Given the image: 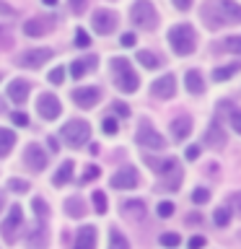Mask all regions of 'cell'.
I'll return each instance as SVG.
<instances>
[{
    "instance_id": "cell-1",
    "label": "cell",
    "mask_w": 241,
    "mask_h": 249,
    "mask_svg": "<svg viewBox=\"0 0 241 249\" xmlns=\"http://www.w3.org/2000/svg\"><path fill=\"white\" fill-rule=\"evenodd\" d=\"M109 68H112V78L117 83V89L124 91V93H135L138 91V73L130 68V62L124 57H114L112 62H109Z\"/></svg>"
},
{
    "instance_id": "cell-2",
    "label": "cell",
    "mask_w": 241,
    "mask_h": 249,
    "mask_svg": "<svg viewBox=\"0 0 241 249\" xmlns=\"http://www.w3.org/2000/svg\"><path fill=\"white\" fill-rule=\"evenodd\" d=\"M194 29L189 26V23H179V26H171L169 29V44L171 50H174L176 54H189L194 50Z\"/></svg>"
},
{
    "instance_id": "cell-3",
    "label": "cell",
    "mask_w": 241,
    "mask_h": 249,
    "mask_svg": "<svg viewBox=\"0 0 241 249\" xmlns=\"http://www.w3.org/2000/svg\"><path fill=\"white\" fill-rule=\"evenodd\" d=\"M130 21L135 23L138 29L151 31V29H155V23H158V13H155V8L151 5V0H135L130 8Z\"/></svg>"
},
{
    "instance_id": "cell-4",
    "label": "cell",
    "mask_w": 241,
    "mask_h": 249,
    "mask_svg": "<svg viewBox=\"0 0 241 249\" xmlns=\"http://www.w3.org/2000/svg\"><path fill=\"white\" fill-rule=\"evenodd\" d=\"M60 135L65 138V143L70 148H81L86 140H88V135H91V124L83 122V120H70L68 124H62Z\"/></svg>"
},
{
    "instance_id": "cell-5",
    "label": "cell",
    "mask_w": 241,
    "mask_h": 249,
    "mask_svg": "<svg viewBox=\"0 0 241 249\" xmlns=\"http://www.w3.org/2000/svg\"><path fill=\"white\" fill-rule=\"evenodd\" d=\"M21 229H23V213H21V205H11L5 223L0 226V233L5 236L8 244H13V241L18 239V231H21Z\"/></svg>"
},
{
    "instance_id": "cell-6",
    "label": "cell",
    "mask_w": 241,
    "mask_h": 249,
    "mask_svg": "<svg viewBox=\"0 0 241 249\" xmlns=\"http://www.w3.org/2000/svg\"><path fill=\"white\" fill-rule=\"evenodd\" d=\"M138 145L151 148V151H161V148L166 145V143H163V138L143 120V122H140V127H138Z\"/></svg>"
},
{
    "instance_id": "cell-7",
    "label": "cell",
    "mask_w": 241,
    "mask_h": 249,
    "mask_svg": "<svg viewBox=\"0 0 241 249\" xmlns=\"http://www.w3.org/2000/svg\"><path fill=\"white\" fill-rule=\"evenodd\" d=\"M93 31L96 34H112V31L117 29V13H112V11H106V8H101V11H96L93 13Z\"/></svg>"
},
{
    "instance_id": "cell-8",
    "label": "cell",
    "mask_w": 241,
    "mask_h": 249,
    "mask_svg": "<svg viewBox=\"0 0 241 249\" xmlns=\"http://www.w3.org/2000/svg\"><path fill=\"white\" fill-rule=\"evenodd\" d=\"M36 109H39V114H42V120H57L60 112H62V107H60V101L54 93H42Z\"/></svg>"
},
{
    "instance_id": "cell-9",
    "label": "cell",
    "mask_w": 241,
    "mask_h": 249,
    "mask_svg": "<svg viewBox=\"0 0 241 249\" xmlns=\"http://www.w3.org/2000/svg\"><path fill=\"white\" fill-rule=\"evenodd\" d=\"M47 60H52V50H29V52H23L21 57H18V65L21 68H31V70H36V68H42Z\"/></svg>"
},
{
    "instance_id": "cell-10",
    "label": "cell",
    "mask_w": 241,
    "mask_h": 249,
    "mask_svg": "<svg viewBox=\"0 0 241 249\" xmlns=\"http://www.w3.org/2000/svg\"><path fill=\"white\" fill-rule=\"evenodd\" d=\"M213 8L223 18V23H241V5L239 3H233V0H218Z\"/></svg>"
},
{
    "instance_id": "cell-11",
    "label": "cell",
    "mask_w": 241,
    "mask_h": 249,
    "mask_svg": "<svg viewBox=\"0 0 241 249\" xmlns=\"http://www.w3.org/2000/svg\"><path fill=\"white\" fill-rule=\"evenodd\" d=\"M23 163H26L31 171H42L47 166V153L42 151V145H36V143L26 145V151H23Z\"/></svg>"
},
{
    "instance_id": "cell-12",
    "label": "cell",
    "mask_w": 241,
    "mask_h": 249,
    "mask_svg": "<svg viewBox=\"0 0 241 249\" xmlns=\"http://www.w3.org/2000/svg\"><path fill=\"white\" fill-rule=\"evenodd\" d=\"M112 187H114V190H132V187H138V171L132 166L120 169L112 177Z\"/></svg>"
},
{
    "instance_id": "cell-13",
    "label": "cell",
    "mask_w": 241,
    "mask_h": 249,
    "mask_svg": "<svg viewBox=\"0 0 241 249\" xmlns=\"http://www.w3.org/2000/svg\"><path fill=\"white\" fill-rule=\"evenodd\" d=\"M99 99H101V91L99 89H75L73 91V101L81 109H91V107H96L99 104Z\"/></svg>"
},
{
    "instance_id": "cell-14",
    "label": "cell",
    "mask_w": 241,
    "mask_h": 249,
    "mask_svg": "<svg viewBox=\"0 0 241 249\" xmlns=\"http://www.w3.org/2000/svg\"><path fill=\"white\" fill-rule=\"evenodd\" d=\"M151 91H153V96H158V99H171L174 96V91H176V81H174V75H161L158 81H153L151 86Z\"/></svg>"
},
{
    "instance_id": "cell-15",
    "label": "cell",
    "mask_w": 241,
    "mask_h": 249,
    "mask_svg": "<svg viewBox=\"0 0 241 249\" xmlns=\"http://www.w3.org/2000/svg\"><path fill=\"white\" fill-rule=\"evenodd\" d=\"M73 249H96V226H81Z\"/></svg>"
},
{
    "instance_id": "cell-16",
    "label": "cell",
    "mask_w": 241,
    "mask_h": 249,
    "mask_svg": "<svg viewBox=\"0 0 241 249\" xmlns=\"http://www.w3.org/2000/svg\"><path fill=\"white\" fill-rule=\"evenodd\" d=\"M52 29V18H31L23 23V34L26 36H44Z\"/></svg>"
},
{
    "instance_id": "cell-17",
    "label": "cell",
    "mask_w": 241,
    "mask_h": 249,
    "mask_svg": "<svg viewBox=\"0 0 241 249\" xmlns=\"http://www.w3.org/2000/svg\"><path fill=\"white\" fill-rule=\"evenodd\" d=\"M122 213H124V218H130V221H143L148 210H145L143 200H124L122 202Z\"/></svg>"
},
{
    "instance_id": "cell-18",
    "label": "cell",
    "mask_w": 241,
    "mask_h": 249,
    "mask_svg": "<svg viewBox=\"0 0 241 249\" xmlns=\"http://www.w3.org/2000/svg\"><path fill=\"white\" fill-rule=\"evenodd\" d=\"M96 62H99V60L93 57V54H91V57H81V60H75L73 65H70V75H73L75 81H78V78H83L86 73L96 70Z\"/></svg>"
},
{
    "instance_id": "cell-19",
    "label": "cell",
    "mask_w": 241,
    "mask_h": 249,
    "mask_svg": "<svg viewBox=\"0 0 241 249\" xmlns=\"http://www.w3.org/2000/svg\"><path fill=\"white\" fill-rule=\"evenodd\" d=\"M8 96H11L16 104H23V101H26V96H29V83L21 81V78H16V81L8 86Z\"/></svg>"
},
{
    "instance_id": "cell-20",
    "label": "cell",
    "mask_w": 241,
    "mask_h": 249,
    "mask_svg": "<svg viewBox=\"0 0 241 249\" xmlns=\"http://www.w3.org/2000/svg\"><path fill=\"white\" fill-rule=\"evenodd\" d=\"M189 132H192V120L189 117H176V120L171 122V135H174L176 140H184Z\"/></svg>"
},
{
    "instance_id": "cell-21",
    "label": "cell",
    "mask_w": 241,
    "mask_h": 249,
    "mask_svg": "<svg viewBox=\"0 0 241 249\" xmlns=\"http://www.w3.org/2000/svg\"><path fill=\"white\" fill-rule=\"evenodd\" d=\"M148 166H151L153 171H158V174H169V171H176L179 169V161L176 159H163V161H158V159H151L148 156Z\"/></svg>"
},
{
    "instance_id": "cell-22",
    "label": "cell",
    "mask_w": 241,
    "mask_h": 249,
    "mask_svg": "<svg viewBox=\"0 0 241 249\" xmlns=\"http://www.w3.org/2000/svg\"><path fill=\"white\" fill-rule=\"evenodd\" d=\"M65 213H68L70 218H83V215H86V202H83L81 197H68Z\"/></svg>"
},
{
    "instance_id": "cell-23",
    "label": "cell",
    "mask_w": 241,
    "mask_h": 249,
    "mask_svg": "<svg viewBox=\"0 0 241 249\" xmlns=\"http://www.w3.org/2000/svg\"><path fill=\"white\" fill-rule=\"evenodd\" d=\"M13 143H16V132H13V130H5V127H0V159L11 153Z\"/></svg>"
},
{
    "instance_id": "cell-24",
    "label": "cell",
    "mask_w": 241,
    "mask_h": 249,
    "mask_svg": "<svg viewBox=\"0 0 241 249\" xmlns=\"http://www.w3.org/2000/svg\"><path fill=\"white\" fill-rule=\"evenodd\" d=\"M187 91L189 93H202L205 91V83H202L200 70H189V73H187Z\"/></svg>"
},
{
    "instance_id": "cell-25",
    "label": "cell",
    "mask_w": 241,
    "mask_h": 249,
    "mask_svg": "<svg viewBox=\"0 0 241 249\" xmlns=\"http://www.w3.org/2000/svg\"><path fill=\"white\" fill-rule=\"evenodd\" d=\"M205 140H207L210 145H218V148H223V145H225V135H223L221 124H218V122H213V124H210V130H207Z\"/></svg>"
},
{
    "instance_id": "cell-26",
    "label": "cell",
    "mask_w": 241,
    "mask_h": 249,
    "mask_svg": "<svg viewBox=\"0 0 241 249\" xmlns=\"http://www.w3.org/2000/svg\"><path fill=\"white\" fill-rule=\"evenodd\" d=\"M73 166H75L73 161H65V163H62V166L57 169V174H54V184L62 187L65 182H70V179H73Z\"/></svg>"
},
{
    "instance_id": "cell-27",
    "label": "cell",
    "mask_w": 241,
    "mask_h": 249,
    "mask_svg": "<svg viewBox=\"0 0 241 249\" xmlns=\"http://www.w3.org/2000/svg\"><path fill=\"white\" fill-rule=\"evenodd\" d=\"M239 70H241V62H231V65H225V68H215L213 70V81H225V78L236 75Z\"/></svg>"
},
{
    "instance_id": "cell-28",
    "label": "cell",
    "mask_w": 241,
    "mask_h": 249,
    "mask_svg": "<svg viewBox=\"0 0 241 249\" xmlns=\"http://www.w3.org/2000/svg\"><path fill=\"white\" fill-rule=\"evenodd\" d=\"M109 249H130V241L122 236L120 229H112V231H109Z\"/></svg>"
},
{
    "instance_id": "cell-29",
    "label": "cell",
    "mask_w": 241,
    "mask_h": 249,
    "mask_svg": "<svg viewBox=\"0 0 241 249\" xmlns=\"http://www.w3.org/2000/svg\"><path fill=\"white\" fill-rule=\"evenodd\" d=\"M138 62H140V65H145L148 70H155V68L161 65L158 57H155L153 52H148V50H140V52H138Z\"/></svg>"
},
{
    "instance_id": "cell-30",
    "label": "cell",
    "mask_w": 241,
    "mask_h": 249,
    "mask_svg": "<svg viewBox=\"0 0 241 249\" xmlns=\"http://www.w3.org/2000/svg\"><path fill=\"white\" fill-rule=\"evenodd\" d=\"M221 50L233 52V54H241V36H228V39H223Z\"/></svg>"
},
{
    "instance_id": "cell-31",
    "label": "cell",
    "mask_w": 241,
    "mask_h": 249,
    "mask_svg": "<svg viewBox=\"0 0 241 249\" xmlns=\"http://www.w3.org/2000/svg\"><path fill=\"white\" fill-rule=\"evenodd\" d=\"M213 221H215V226H228L231 210H228V208H218L215 213H213Z\"/></svg>"
},
{
    "instance_id": "cell-32",
    "label": "cell",
    "mask_w": 241,
    "mask_h": 249,
    "mask_svg": "<svg viewBox=\"0 0 241 249\" xmlns=\"http://www.w3.org/2000/svg\"><path fill=\"white\" fill-rule=\"evenodd\" d=\"M93 205H96V213H101V215L106 213V195L101 192V190L93 192Z\"/></svg>"
},
{
    "instance_id": "cell-33",
    "label": "cell",
    "mask_w": 241,
    "mask_h": 249,
    "mask_svg": "<svg viewBox=\"0 0 241 249\" xmlns=\"http://www.w3.org/2000/svg\"><path fill=\"white\" fill-rule=\"evenodd\" d=\"M8 187H11V192H26L29 190V182H23V179H8Z\"/></svg>"
},
{
    "instance_id": "cell-34",
    "label": "cell",
    "mask_w": 241,
    "mask_h": 249,
    "mask_svg": "<svg viewBox=\"0 0 241 249\" xmlns=\"http://www.w3.org/2000/svg\"><path fill=\"white\" fill-rule=\"evenodd\" d=\"M179 233H161V244L163 247H179Z\"/></svg>"
},
{
    "instance_id": "cell-35",
    "label": "cell",
    "mask_w": 241,
    "mask_h": 249,
    "mask_svg": "<svg viewBox=\"0 0 241 249\" xmlns=\"http://www.w3.org/2000/svg\"><path fill=\"white\" fill-rule=\"evenodd\" d=\"M158 215H161V218H169V215H174V202H169V200L158 202Z\"/></svg>"
},
{
    "instance_id": "cell-36",
    "label": "cell",
    "mask_w": 241,
    "mask_h": 249,
    "mask_svg": "<svg viewBox=\"0 0 241 249\" xmlns=\"http://www.w3.org/2000/svg\"><path fill=\"white\" fill-rule=\"evenodd\" d=\"M207 197H210V192L205 190V187H200V190H194V192H192V202H197V205L207 202Z\"/></svg>"
},
{
    "instance_id": "cell-37",
    "label": "cell",
    "mask_w": 241,
    "mask_h": 249,
    "mask_svg": "<svg viewBox=\"0 0 241 249\" xmlns=\"http://www.w3.org/2000/svg\"><path fill=\"white\" fill-rule=\"evenodd\" d=\"M117 130H120V127H117L114 117H104V132H106V135H117Z\"/></svg>"
},
{
    "instance_id": "cell-38",
    "label": "cell",
    "mask_w": 241,
    "mask_h": 249,
    "mask_svg": "<svg viewBox=\"0 0 241 249\" xmlns=\"http://www.w3.org/2000/svg\"><path fill=\"white\" fill-rule=\"evenodd\" d=\"M228 210H236V213H241V192H233V195H228Z\"/></svg>"
},
{
    "instance_id": "cell-39",
    "label": "cell",
    "mask_w": 241,
    "mask_h": 249,
    "mask_svg": "<svg viewBox=\"0 0 241 249\" xmlns=\"http://www.w3.org/2000/svg\"><path fill=\"white\" fill-rule=\"evenodd\" d=\"M231 124H233V130L241 135V109H231Z\"/></svg>"
},
{
    "instance_id": "cell-40",
    "label": "cell",
    "mask_w": 241,
    "mask_h": 249,
    "mask_svg": "<svg viewBox=\"0 0 241 249\" xmlns=\"http://www.w3.org/2000/svg\"><path fill=\"white\" fill-rule=\"evenodd\" d=\"M75 44H78V47H88V44H91V39H88V34H86L83 29L75 31Z\"/></svg>"
},
{
    "instance_id": "cell-41",
    "label": "cell",
    "mask_w": 241,
    "mask_h": 249,
    "mask_svg": "<svg viewBox=\"0 0 241 249\" xmlns=\"http://www.w3.org/2000/svg\"><path fill=\"white\" fill-rule=\"evenodd\" d=\"M11 120H13L16 124H21V127H26V124H29V117L23 114V112H13V114H11Z\"/></svg>"
},
{
    "instance_id": "cell-42",
    "label": "cell",
    "mask_w": 241,
    "mask_h": 249,
    "mask_svg": "<svg viewBox=\"0 0 241 249\" xmlns=\"http://www.w3.org/2000/svg\"><path fill=\"white\" fill-rule=\"evenodd\" d=\"M62 75H65V68H54L50 73V81L52 83H62Z\"/></svg>"
},
{
    "instance_id": "cell-43",
    "label": "cell",
    "mask_w": 241,
    "mask_h": 249,
    "mask_svg": "<svg viewBox=\"0 0 241 249\" xmlns=\"http://www.w3.org/2000/svg\"><path fill=\"white\" fill-rule=\"evenodd\" d=\"M96 177H99V166H88L83 174V182H91V179H96Z\"/></svg>"
},
{
    "instance_id": "cell-44",
    "label": "cell",
    "mask_w": 241,
    "mask_h": 249,
    "mask_svg": "<svg viewBox=\"0 0 241 249\" xmlns=\"http://www.w3.org/2000/svg\"><path fill=\"white\" fill-rule=\"evenodd\" d=\"M70 8H73V13H83L86 11V0H70Z\"/></svg>"
},
{
    "instance_id": "cell-45",
    "label": "cell",
    "mask_w": 241,
    "mask_h": 249,
    "mask_svg": "<svg viewBox=\"0 0 241 249\" xmlns=\"http://www.w3.org/2000/svg\"><path fill=\"white\" fill-rule=\"evenodd\" d=\"M114 112L120 114V117H130V109L122 104V101H114Z\"/></svg>"
},
{
    "instance_id": "cell-46",
    "label": "cell",
    "mask_w": 241,
    "mask_h": 249,
    "mask_svg": "<svg viewBox=\"0 0 241 249\" xmlns=\"http://www.w3.org/2000/svg\"><path fill=\"white\" fill-rule=\"evenodd\" d=\"M135 42H138L135 34H122V39H120V44H122V47H132Z\"/></svg>"
},
{
    "instance_id": "cell-47",
    "label": "cell",
    "mask_w": 241,
    "mask_h": 249,
    "mask_svg": "<svg viewBox=\"0 0 241 249\" xmlns=\"http://www.w3.org/2000/svg\"><path fill=\"white\" fill-rule=\"evenodd\" d=\"M202 247H205V239L202 236H192L189 239V249H202Z\"/></svg>"
},
{
    "instance_id": "cell-48",
    "label": "cell",
    "mask_w": 241,
    "mask_h": 249,
    "mask_svg": "<svg viewBox=\"0 0 241 249\" xmlns=\"http://www.w3.org/2000/svg\"><path fill=\"white\" fill-rule=\"evenodd\" d=\"M187 159H189V161H194V159H197V156H200V148L197 145H189V148H187Z\"/></svg>"
},
{
    "instance_id": "cell-49",
    "label": "cell",
    "mask_w": 241,
    "mask_h": 249,
    "mask_svg": "<svg viewBox=\"0 0 241 249\" xmlns=\"http://www.w3.org/2000/svg\"><path fill=\"white\" fill-rule=\"evenodd\" d=\"M174 5L179 8V11H189V8H192V0H174Z\"/></svg>"
},
{
    "instance_id": "cell-50",
    "label": "cell",
    "mask_w": 241,
    "mask_h": 249,
    "mask_svg": "<svg viewBox=\"0 0 241 249\" xmlns=\"http://www.w3.org/2000/svg\"><path fill=\"white\" fill-rule=\"evenodd\" d=\"M11 13H13V8H11V5H5L3 0H0V16H11Z\"/></svg>"
},
{
    "instance_id": "cell-51",
    "label": "cell",
    "mask_w": 241,
    "mask_h": 249,
    "mask_svg": "<svg viewBox=\"0 0 241 249\" xmlns=\"http://www.w3.org/2000/svg\"><path fill=\"white\" fill-rule=\"evenodd\" d=\"M47 145H50V151H52V153H57V151H60V145H57V140H54V138L47 140Z\"/></svg>"
},
{
    "instance_id": "cell-52",
    "label": "cell",
    "mask_w": 241,
    "mask_h": 249,
    "mask_svg": "<svg viewBox=\"0 0 241 249\" xmlns=\"http://www.w3.org/2000/svg\"><path fill=\"white\" fill-rule=\"evenodd\" d=\"M42 3H44V5H54L57 0H42Z\"/></svg>"
},
{
    "instance_id": "cell-53",
    "label": "cell",
    "mask_w": 241,
    "mask_h": 249,
    "mask_svg": "<svg viewBox=\"0 0 241 249\" xmlns=\"http://www.w3.org/2000/svg\"><path fill=\"white\" fill-rule=\"evenodd\" d=\"M0 210H3V197H0Z\"/></svg>"
},
{
    "instance_id": "cell-54",
    "label": "cell",
    "mask_w": 241,
    "mask_h": 249,
    "mask_svg": "<svg viewBox=\"0 0 241 249\" xmlns=\"http://www.w3.org/2000/svg\"><path fill=\"white\" fill-rule=\"evenodd\" d=\"M0 112H3V101H0Z\"/></svg>"
},
{
    "instance_id": "cell-55",
    "label": "cell",
    "mask_w": 241,
    "mask_h": 249,
    "mask_svg": "<svg viewBox=\"0 0 241 249\" xmlns=\"http://www.w3.org/2000/svg\"><path fill=\"white\" fill-rule=\"evenodd\" d=\"M0 78H3V75H0Z\"/></svg>"
}]
</instances>
